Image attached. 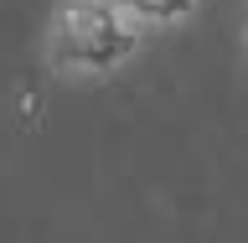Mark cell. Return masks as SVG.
I'll return each mask as SVG.
<instances>
[{
	"mask_svg": "<svg viewBox=\"0 0 248 243\" xmlns=\"http://www.w3.org/2000/svg\"><path fill=\"white\" fill-rule=\"evenodd\" d=\"M124 11L135 16V26L150 36V31H181L191 16L202 11V0H119Z\"/></svg>",
	"mask_w": 248,
	"mask_h": 243,
	"instance_id": "obj_2",
	"label": "cell"
},
{
	"mask_svg": "<svg viewBox=\"0 0 248 243\" xmlns=\"http://www.w3.org/2000/svg\"><path fill=\"white\" fill-rule=\"evenodd\" d=\"M243 52H248V16H243Z\"/></svg>",
	"mask_w": 248,
	"mask_h": 243,
	"instance_id": "obj_3",
	"label": "cell"
},
{
	"mask_svg": "<svg viewBox=\"0 0 248 243\" xmlns=\"http://www.w3.org/2000/svg\"><path fill=\"white\" fill-rule=\"evenodd\" d=\"M145 31L119 0H57L46 16L42 62L62 83H108L140 57Z\"/></svg>",
	"mask_w": 248,
	"mask_h": 243,
	"instance_id": "obj_1",
	"label": "cell"
}]
</instances>
